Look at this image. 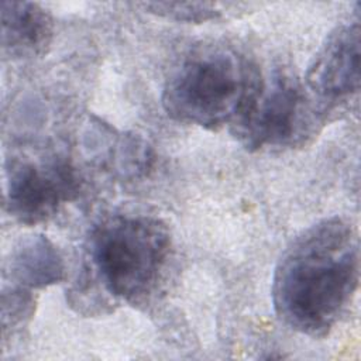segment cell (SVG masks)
Segmentation results:
<instances>
[{"instance_id":"cell-1","label":"cell","mask_w":361,"mask_h":361,"mask_svg":"<svg viewBox=\"0 0 361 361\" xmlns=\"http://www.w3.org/2000/svg\"><path fill=\"white\" fill-rule=\"evenodd\" d=\"M360 281V243L344 219H323L283 251L272 276V305L290 329L326 336L351 303Z\"/></svg>"},{"instance_id":"cell-2","label":"cell","mask_w":361,"mask_h":361,"mask_svg":"<svg viewBox=\"0 0 361 361\" xmlns=\"http://www.w3.org/2000/svg\"><path fill=\"white\" fill-rule=\"evenodd\" d=\"M264 79L257 65L228 45L190 49L169 72L162 106L173 120L209 130L233 127L250 109Z\"/></svg>"},{"instance_id":"cell-3","label":"cell","mask_w":361,"mask_h":361,"mask_svg":"<svg viewBox=\"0 0 361 361\" xmlns=\"http://www.w3.org/2000/svg\"><path fill=\"white\" fill-rule=\"evenodd\" d=\"M171 247V233L162 220L114 214L92 228L87 251L99 283L113 298L137 303L155 289Z\"/></svg>"},{"instance_id":"cell-4","label":"cell","mask_w":361,"mask_h":361,"mask_svg":"<svg viewBox=\"0 0 361 361\" xmlns=\"http://www.w3.org/2000/svg\"><path fill=\"white\" fill-rule=\"evenodd\" d=\"M303 85L295 76L276 72L262 87L231 133L248 151L293 145L312 128Z\"/></svg>"},{"instance_id":"cell-5","label":"cell","mask_w":361,"mask_h":361,"mask_svg":"<svg viewBox=\"0 0 361 361\" xmlns=\"http://www.w3.org/2000/svg\"><path fill=\"white\" fill-rule=\"evenodd\" d=\"M80 189L71 164L56 158L48 162H14L7 169L6 206L13 219L25 226L49 220Z\"/></svg>"},{"instance_id":"cell-6","label":"cell","mask_w":361,"mask_h":361,"mask_svg":"<svg viewBox=\"0 0 361 361\" xmlns=\"http://www.w3.org/2000/svg\"><path fill=\"white\" fill-rule=\"evenodd\" d=\"M361 30L360 24H343L333 30L312 59L306 87L324 102H337L360 89Z\"/></svg>"},{"instance_id":"cell-7","label":"cell","mask_w":361,"mask_h":361,"mask_svg":"<svg viewBox=\"0 0 361 361\" xmlns=\"http://www.w3.org/2000/svg\"><path fill=\"white\" fill-rule=\"evenodd\" d=\"M54 37L51 14L32 1H1V48L11 58L47 52Z\"/></svg>"},{"instance_id":"cell-8","label":"cell","mask_w":361,"mask_h":361,"mask_svg":"<svg viewBox=\"0 0 361 361\" xmlns=\"http://www.w3.org/2000/svg\"><path fill=\"white\" fill-rule=\"evenodd\" d=\"M7 269L13 285L28 290L59 283L66 274L61 251L42 234L23 237L10 252Z\"/></svg>"},{"instance_id":"cell-9","label":"cell","mask_w":361,"mask_h":361,"mask_svg":"<svg viewBox=\"0 0 361 361\" xmlns=\"http://www.w3.org/2000/svg\"><path fill=\"white\" fill-rule=\"evenodd\" d=\"M99 164L121 180H138L154 168L155 151L138 133L114 131Z\"/></svg>"},{"instance_id":"cell-10","label":"cell","mask_w":361,"mask_h":361,"mask_svg":"<svg viewBox=\"0 0 361 361\" xmlns=\"http://www.w3.org/2000/svg\"><path fill=\"white\" fill-rule=\"evenodd\" d=\"M145 11L155 14L158 17L180 21V23H206L217 20L221 11L213 3L192 1V3H179V1H155V3H141L138 4Z\"/></svg>"},{"instance_id":"cell-11","label":"cell","mask_w":361,"mask_h":361,"mask_svg":"<svg viewBox=\"0 0 361 361\" xmlns=\"http://www.w3.org/2000/svg\"><path fill=\"white\" fill-rule=\"evenodd\" d=\"M32 290L24 289L17 285H11L3 290L1 295V326L3 334L7 330L17 329L24 324L34 313Z\"/></svg>"}]
</instances>
